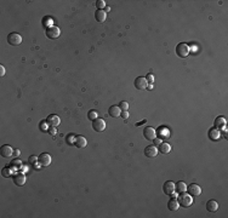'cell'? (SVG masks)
Masks as SVG:
<instances>
[{"label":"cell","instance_id":"cell-1","mask_svg":"<svg viewBox=\"0 0 228 218\" xmlns=\"http://www.w3.org/2000/svg\"><path fill=\"white\" fill-rule=\"evenodd\" d=\"M177 201H178L180 206H182V207H189V206H192V204H193V198H192V195L187 194L186 191H183V193H180V195L177 196Z\"/></svg>","mask_w":228,"mask_h":218},{"label":"cell","instance_id":"cell-2","mask_svg":"<svg viewBox=\"0 0 228 218\" xmlns=\"http://www.w3.org/2000/svg\"><path fill=\"white\" fill-rule=\"evenodd\" d=\"M189 52H191L189 46L187 45V44H184V43H180L178 45L176 46V54H177L178 57H181V58L187 57L189 54Z\"/></svg>","mask_w":228,"mask_h":218},{"label":"cell","instance_id":"cell-3","mask_svg":"<svg viewBox=\"0 0 228 218\" xmlns=\"http://www.w3.org/2000/svg\"><path fill=\"white\" fill-rule=\"evenodd\" d=\"M8 43L12 46H19L22 44V36L19 33H10L8 35Z\"/></svg>","mask_w":228,"mask_h":218},{"label":"cell","instance_id":"cell-4","mask_svg":"<svg viewBox=\"0 0 228 218\" xmlns=\"http://www.w3.org/2000/svg\"><path fill=\"white\" fill-rule=\"evenodd\" d=\"M92 127H93V130L95 131H97V132H103L104 130H106V121L103 120V119H95L93 121H92Z\"/></svg>","mask_w":228,"mask_h":218},{"label":"cell","instance_id":"cell-5","mask_svg":"<svg viewBox=\"0 0 228 218\" xmlns=\"http://www.w3.org/2000/svg\"><path fill=\"white\" fill-rule=\"evenodd\" d=\"M46 36L47 38H50V39H57L60 34H61V30H60V28L56 27V26H52V27L47 28L46 29Z\"/></svg>","mask_w":228,"mask_h":218},{"label":"cell","instance_id":"cell-6","mask_svg":"<svg viewBox=\"0 0 228 218\" xmlns=\"http://www.w3.org/2000/svg\"><path fill=\"white\" fill-rule=\"evenodd\" d=\"M51 155L47 154V153H43V154H40L38 156V163L40 164L41 166H44V167H47L50 164H51Z\"/></svg>","mask_w":228,"mask_h":218},{"label":"cell","instance_id":"cell-7","mask_svg":"<svg viewBox=\"0 0 228 218\" xmlns=\"http://www.w3.org/2000/svg\"><path fill=\"white\" fill-rule=\"evenodd\" d=\"M187 190H188V194L192 195V196H199L201 195V187H199L198 184H194L192 183L187 187Z\"/></svg>","mask_w":228,"mask_h":218},{"label":"cell","instance_id":"cell-8","mask_svg":"<svg viewBox=\"0 0 228 218\" xmlns=\"http://www.w3.org/2000/svg\"><path fill=\"white\" fill-rule=\"evenodd\" d=\"M143 137L147 141H154V138H156V131L153 127H146L143 130Z\"/></svg>","mask_w":228,"mask_h":218},{"label":"cell","instance_id":"cell-9","mask_svg":"<svg viewBox=\"0 0 228 218\" xmlns=\"http://www.w3.org/2000/svg\"><path fill=\"white\" fill-rule=\"evenodd\" d=\"M147 86H148V82H147L146 78H143V76H138V78H136V80H135V87H136L137 90H140V91L146 90Z\"/></svg>","mask_w":228,"mask_h":218},{"label":"cell","instance_id":"cell-10","mask_svg":"<svg viewBox=\"0 0 228 218\" xmlns=\"http://www.w3.org/2000/svg\"><path fill=\"white\" fill-rule=\"evenodd\" d=\"M0 154L3 158H11L13 155V149L9 144H4L0 148Z\"/></svg>","mask_w":228,"mask_h":218},{"label":"cell","instance_id":"cell-11","mask_svg":"<svg viewBox=\"0 0 228 218\" xmlns=\"http://www.w3.org/2000/svg\"><path fill=\"white\" fill-rule=\"evenodd\" d=\"M158 148L155 147V145H148L145 148V155H146L147 158H149V159H153L155 158L156 155H158Z\"/></svg>","mask_w":228,"mask_h":218},{"label":"cell","instance_id":"cell-12","mask_svg":"<svg viewBox=\"0 0 228 218\" xmlns=\"http://www.w3.org/2000/svg\"><path fill=\"white\" fill-rule=\"evenodd\" d=\"M13 183L16 184V185H19V187H22V185H24V183H26V176H24V173L23 172H19L16 173V174H13Z\"/></svg>","mask_w":228,"mask_h":218},{"label":"cell","instance_id":"cell-13","mask_svg":"<svg viewBox=\"0 0 228 218\" xmlns=\"http://www.w3.org/2000/svg\"><path fill=\"white\" fill-rule=\"evenodd\" d=\"M46 121H47V124L51 127H57L60 125V122H61V119H60L58 115H56V114H50L46 118Z\"/></svg>","mask_w":228,"mask_h":218},{"label":"cell","instance_id":"cell-14","mask_svg":"<svg viewBox=\"0 0 228 218\" xmlns=\"http://www.w3.org/2000/svg\"><path fill=\"white\" fill-rule=\"evenodd\" d=\"M163 191L166 195H171L175 191V183L172 181H166L163 185Z\"/></svg>","mask_w":228,"mask_h":218},{"label":"cell","instance_id":"cell-15","mask_svg":"<svg viewBox=\"0 0 228 218\" xmlns=\"http://www.w3.org/2000/svg\"><path fill=\"white\" fill-rule=\"evenodd\" d=\"M74 145L79 149H82L87 145V141L84 136H75V141H74Z\"/></svg>","mask_w":228,"mask_h":218},{"label":"cell","instance_id":"cell-16","mask_svg":"<svg viewBox=\"0 0 228 218\" xmlns=\"http://www.w3.org/2000/svg\"><path fill=\"white\" fill-rule=\"evenodd\" d=\"M108 114L112 118H119L121 115V109L119 108V106H112L108 109Z\"/></svg>","mask_w":228,"mask_h":218},{"label":"cell","instance_id":"cell-17","mask_svg":"<svg viewBox=\"0 0 228 218\" xmlns=\"http://www.w3.org/2000/svg\"><path fill=\"white\" fill-rule=\"evenodd\" d=\"M95 18H96L97 22L103 23V22L106 21V18H107V12H106L104 10H97V11L95 12Z\"/></svg>","mask_w":228,"mask_h":218},{"label":"cell","instance_id":"cell-18","mask_svg":"<svg viewBox=\"0 0 228 218\" xmlns=\"http://www.w3.org/2000/svg\"><path fill=\"white\" fill-rule=\"evenodd\" d=\"M206 210H208L209 212H216V211L219 210V204H217V201H215V200H209V201L206 202Z\"/></svg>","mask_w":228,"mask_h":218},{"label":"cell","instance_id":"cell-19","mask_svg":"<svg viewBox=\"0 0 228 218\" xmlns=\"http://www.w3.org/2000/svg\"><path fill=\"white\" fill-rule=\"evenodd\" d=\"M162 154H169L170 152H171V145L169 144V143H166V142H162L160 144H159V149H158Z\"/></svg>","mask_w":228,"mask_h":218},{"label":"cell","instance_id":"cell-20","mask_svg":"<svg viewBox=\"0 0 228 218\" xmlns=\"http://www.w3.org/2000/svg\"><path fill=\"white\" fill-rule=\"evenodd\" d=\"M167 207H169L170 211H177L178 207H180V204H178L177 199L172 198V199L169 200V202H167Z\"/></svg>","mask_w":228,"mask_h":218},{"label":"cell","instance_id":"cell-21","mask_svg":"<svg viewBox=\"0 0 228 218\" xmlns=\"http://www.w3.org/2000/svg\"><path fill=\"white\" fill-rule=\"evenodd\" d=\"M220 137H221V132H220V130L217 128H211L209 131V138L210 139H212V141H217L220 139Z\"/></svg>","mask_w":228,"mask_h":218},{"label":"cell","instance_id":"cell-22","mask_svg":"<svg viewBox=\"0 0 228 218\" xmlns=\"http://www.w3.org/2000/svg\"><path fill=\"white\" fill-rule=\"evenodd\" d=\"M215 127L219 130V128H225L226 127V119L223 117H219V118L215 119Z\"/></svg>","mask_w":228,"mask_h":218},{"label":"cell","instance_id":"cell-23","mask_svg":"<svg viewBox=\"0 0 228 218\" xmlns=\"http://www.w3.org/2000/svg\"><path fill=\"white\" fill-rule=\"evenodd\" d=\"M175 190L177 191L178 194H180V193H183V191H186L187 190V185H186V183L182 182V181L175 183Z\"/></svg>","mask_w":228,"mask_h":218},{"label":"cell","instance_id":"cell-24","mask_svg":"<svg viewBox=\"0 0 228 218\" xmlns=\"http://www.w3.org/2000/svg\"><path fill=\"white\" fill-rule=\"evenodd\" d=\"M10 167L11 169H15V170H19L21 167H22V163H21V160L19 159H13L11 164H10Z\"/></svg>","mask_w":228,"mask_h":218},{"label":"cell","instance_id":"cell-25","mask_svg":"<svg viewBox=\"0 0 228 218\" xmlns=\"http://www.w3.org/2000/svg\"><path fill=\"white\" fill-rule=\"evenodd\" d=\"M39 128H40V131H43V132H47L49 131V124H47V121L46 120H43V121H40V124H39Z\"/></svg>","mask_w":228,"mask_h":218},{"label":"cell","instance_id":"cell-26","mask_svg":"<svg viewBox=\"0 0 228 218\" xmlns=\"http://www.w3.org/2000/svg\"><path fill=\"white\" fill-rule=\"evenodd\" d=\"M1 173H3V176H4L5 178L10 177V176H11V173H12V171H11V167H10V166L4 167V169H3V171H1Z\"/></svg>","mask_w":228,"mask_h":218},{"label":"cell","instance_id":"cell-27","mask_svg":"<svg viewBox=\"0 0 228 218\" xmlns=\"http://www.w3.org/2000/svg\"><path fill=\"white\" fill-rule=\"evenodd\" d=\"M87 118L93 121L95 119L98 118V114H97V112H96V110H93V109H92V110H90V112L87 113Z\"/></svg>","mask_w":228,"mask_h":218},{"label":"cell","instance_id":"cell-28","mask_svg":"<svg viewBox=\"0 0 228 218\" xmlns=\"http://www.w3.org/2000/svg\"><path fill=\"white\" fill-rule=\"evenodd\" d=\"M158 133H159V136H162V137L165 136L166 138L169 137V131H167L165 127H160V128H159V131H158Z\"/></svg>","mask_w":228,"mask_h":218},{"label":"cell","instance_id":"cell-29","mask_svg":"<svg viewBox=\"0 0 228 218\" xmlns=\"http://www.w3.org/2000/svg\"><path fill=\"white\" fill-rule=\"evenodd\" d=\"M119 108L121 109V112H128L129 109V103L128 102H120V104H119Z\"/></svg>","mask_w":228,"mask_h":218},{"label":"cell","instance_id":"cell-30","mask_svg":"<svg viewBox=\"0 0 228 218\" xmlns=\"http://www.w3.org/2000/svg\"><path fill=\"white\" fill-rule=\"evenodd\" d=\"M96 6H97V9L98 10H103L106 8V1H103V0H97V1H96Z\"/></svg>","mask_w":228,"mask_h":218},{"label":"cell","instance_id":"cell-31","mask_svg":"<svg viewBox=\"0 0 228 218\" xmlns=\"http://www.w3.org/2000/svg\"><path fill=\"white\" fill-rule=\"evenodd\" d=\"M74 141H75V136H74L73 133H69L67 136V143L68 144H74Z\"/></svg>","mask_w":228,"mask_h":218},{"label":"cell","instance_id":"cell-32","mask_svg":"<svg viewBox=\"0 0 228 218\" xmlns=\"http://www.w3.org/2000/svg\"><path fill=\"white\" fill-rule=\"evenodd\" d=\"M146 80L148 84H153L154 82V75L152 74V73H149V74H147L146 76Z\"/></svg>","mask_w":228,"mask_h":218},{"label":"cell","instance_id":"cell-33","mask_svg":"<svg viewBox=\"0 0 228 218\" xmlns=\"http://www.w3.org/2000/svg\"><path fill=\"white\" fill-rule=\"evenodd\" d=\"M37 161H38V159H37V156H35V155L29 156V164H30V165H35Z\"/></svg>","mask_w":228,"mask_h":218},{"label":"cell","instance_id":"cell-34","mask_svg":"<svg viewBox=\"0 0 228 218\" xmlns=\"http://www.w3.org/2000/svg\"><path fill=\"white\" fill-rule=\"evenodd\" d=\"M47 132H49L51 136H55L56 133H57V128H56V127H51V126H50V128H49V131H47Z\"/></svg>","mask_w":228,"mask_h":218},{"label":"cell","instance_id":"cell-35","mask_svg":"<svg viewBox=\"0 0 228 218\" xmlns=\"http://www.w3.org/2000/svg\"><path fill=\"white\" fill-rule=\"evenodd\" d=\"M4 75H5V67L0 65V76H4Z\"/></svg>","mask_w":228,"mask_h":218},{"label":"cell","instance_id":"cell-36","mask_svg":"<svg viewBox=\"0 0 228 218\" xmlns=\"http://www.w3.org/2000/svg\"><path fill=\"white\" fill-rule=\"evenodd\" d=\"M153 142H154V145H155V147H156V145L159 147V144L162 143V139H159V138H154V141H153Z\"/></svg>","mask_w":228,"mask_h":218},{"label":"cell","instance_id":"cell-37","mask_svg":"<svg viewBox=\"0 0 228 218\" xmlns=\"http://www.w3.org/2000/svg\"><path fill=\"white\" fill-rule=\"evenodd\" d=\"M121 117H123V119H128L129 118V113L128 112H123V113H121Z\"/></svg>","mask_w":228,"mask_h":218},{"label":"cell","instance_id":"cell-38","mask_svg":"<svg viewBox=\"0 0 228 218\" xmlns=\"http://www.w3.org/2000/svg\"><path fill=\"white\" fill-rule=\"evenodd\" d=\"M19 154H21V152H19V149H16V150H13V155L16 156V158H19Z\"/></svg>","mask_w":228,"mask_h":218},{"label":"cell","instance_id":"cell-39","mask_svg":"<svg viewBox=\"0 0 228 218\" xmlns=\"http://www.w3.org/2000/svg\"><path fill=\"white\" fill-rule=\"evenodd\" d=\"M147 87H148V89H149V90H152V89H153V84H149V85H148V86H147Z\"/></svg>","mask_w":228,"mask_h":218}]
</instances>
